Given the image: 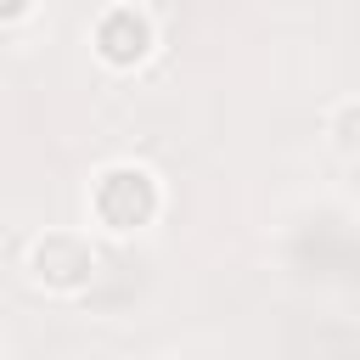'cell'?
<instances>
[{"label": "cell", "instance_id": "6da1fadb", "mask_svg": "<svg viewBox=\"0 0 360 360\" xmlns=\"http://www.w3.org/2000/svg\"><path fill=\"white\" fill-rule=\"evenodd\" d=\"M84 208H90V225L107 231V236H135L146 231L158 214H163V180L135 163V158H118V163H101L90 174V191H84Z\"/></svg>", "mask_w": 360, "mask_h": 360}, {"label": "cell", "instance_id": "7a4b0ae2", "mask_svg": "<svg viewBox=\"0 0 360 360\" xmlns=\"http://www.w3.org/2000/svg\"><path fill=\"white\" fill-rule=\"evenodd\" d=\"M22 270H28V287H34V292H45V298H79V292H90L96 276H101V253H96V242H90L84 231L51 225V231H39V236L28 242Z\"/></svg>", "mask_w": 360, "mask_h": 360}, {"label": "cell", "instance_id": "3957f363", "mask_svg": "<svg viewBox=\"0 0 360 360\" xmlns=\"http://www.w3.org/2000/svg\"><path fill=\"white\" fill-rule=\"evenodd\" d=\"M90 51H96L101 68L135 73V68L158 51V22H152V11H146V6H129V0L101 6L96 22H90Z\"/></svg>", "mask_w": 360, "mask_h": 360}, {"label": "cell", "instance_id": "277c9868", "mask_svg": "<svg viewBox=\"0 0 360 360\" xmlns=\"http://www.w3.org/2000/svg\"><path fill=\"white\" fill-rule=\"evenodd\" d=\"M326 146L338 158H360V96L332 101V112H326Z\"/></svg>", "mask_w": 360, "mask_h": 360}, {"label": "cell", "instance_id": "5b68a950", "mask_svg": "<svg viewBox=\"0 0 360 360\" xmlns=\"http://www.w3.org/2000/svg\"><path fill=\"white\" fill-rule=\"evenodd\" d=\"M34 11H39V0H0V22L6 28H22Z\"/></svg>", "mask_w": 360, "mask_h": 360}]
</instances>
